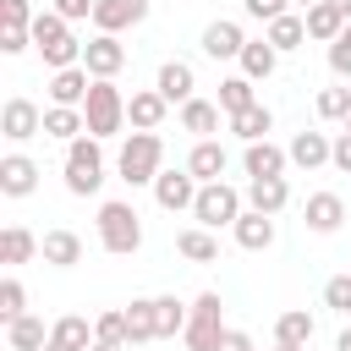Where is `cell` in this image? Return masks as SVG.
<instances>
[{
    "label": "cell",
    "instance_id": "41",
    "mask_svg": "<svg viewBox=\"0 0 351 351\" xmlns=\"http://www.w3.org/2000/svg\"><path fill=\"white\" fill-rule=\"evenodd\" d=\"M33 22H38L33 0H0V27H22V33H33Z\"/></svg>",
    "mask_w": 351,
    "mask_h": 351
},
{
    "label": "cell",
    "instance_id": "49",
    "mask_svg": "<svg viewBox=\"0 0 351 351\" xmlns=\"http://www.w3.org/2000/svg\"><path fill=\"white\" fill-rule=\"evenodd\" d=\"M335 351H351V324H346V329L335 335Z\"/></svg>",
    "mask_w": 351,
    "mask_h": 351
},
{
    "label": "cell",
    "instance_id": "38",
    "mask_svg": "<svg viewBox=\"0 0 351 351\" xmlns=\"http://www.w3.org/2000/svg\"><path fill=\"white\" fill-rule=\"evenodd\" d=\"M93 340H99V346H126V351H132L126 313H99V318H93Z\"/></svg>",
    "mask_w": 351,
    "mask_h": 351
},
{
    "label": "cell",
    "instance_id": "23",
    "mask_svg": "<svg viewBox=\"0 0 351 351\" xmlns=\"http://www.w3.org/2000/svg\"><path fill=\"white\" fill-rule=\"evenodd\" d=\"M230 230H236V247H247V252H269V247H274V214L247 208Z\"/></svg>",
    "mask_w": 351,
    "mask_h": 351
},
{
    "label": "cell",
    "instance_id": "31",
    "mask_svg": "<svg viewBox=\"0 0 351 351\" xmlns=\"http://www.w3.org/2000/svg\"><path fill=\"white\" fill-rule=\"evenodd\" d=\"M27 258H38V236L27 230V225H5L0 230V263H27Z\"/></svg>",
    "mask_w": 351,
    "mask_h": 351
},
{
    "label": "cell",
    "instance_id": "26",
    "mask_svg": "<svg viewBox=\"0 0 351 351\" xmlns=\"http://www.w3.org/2000/svg\"><path fill=\"white\" fill-rule=\"evenodd\" d=\"M346 22H351V16H346L340 5H329V0H318V5L307 11V38H318V44H335V38L346 33Z\"/></svg>",
    "mask_w": 351,
    "mask_h": 351
},
{
    "label": "cell",
    "instance_id": "28",
    "mask_svg": "<svg viewBox=\"0 0 351 351\" xmlns=\"http://www.w3.org/2000/svg\"><path fill=\"white\" fill-rule=\"evenodd\" d=\"M274 66H280V49H274L269 38H247V49H241V77L263 82V77H274Z\"/></svg>",
    "mask_w": 351,
    "mask_h": 351
},
{
    "label": "cell",
    "instance_id": "10",
    "mask_svg": "<svg viewBox=\"0 0 351 351\" xmlns=\"http://www.w3.org/2000/svg\"><path fill=\"white\" fill-rule=\"evenodd\" d=\"M302 225H307L313 236H335V230L346 225V197H340V192H313V197L302 203Z\"/></svg>",
    "mask_w": 351,
    "mask_h": 351
},
{
    "label": "cell",
    "instance_id": "47",
    "mask_svg": "<svg viewBox=\"0 0 351 351\" xmlns=\"http://www.w3.org/2000/svg\"><path fill=\"white\" fill-rule=\"evenodd\" d=\"M214 351H252V335H247V329H230V324H225V335H219V346H214Z\"/></svg>",
    "mask_w": 351,
    "mask_h": 351
},
{
    "label": "cell",
    "instance_id": "53",
    "mask_svg": "<svg viewBox=\"0 0 351 351\" xmlns=\"http://www.w3.org/2000/svg\"><path fill=\"white\" fill-rule=\"evenodd\" d=\"M274 351H307V346H274Z\"/></svg>",
    "mask_w": 351,
    "mask_h": 351
},
{
    "label": "cell",
    "instance_id": "44",
    "mask_svg": "<svg viewBox=\"0 0 351 351\" xmlns=\"http://www.w3.org/2000/svg\"><path fill=\"white\" fill-rule=\"evenodd\" d=\"M329 71H335V77H351V22H346V33L329 44Z\"/></svg>",
    "mask_w": 351,
    "mask_h": 351
},
{
    "label": "cell",
    "instance_id": "46",
    "mask_svg": "<svg viewBox=\"0 0 351 351\" xmlns=\"http://www.w3.org/2000/svg\"><path fill=\"white\" fill-rule=\"evenodd\" d=\"M33 44V33H22V27H0V55H22Z\"/></svg>",
    "mask_w": 351,
    "mask_h": 351
},
{
    "label": "cell",
    "instance_id": "52",
    "mask_svg": "<svg viewBox=\"0 0 351 351\" xmlns=\"http://www.w3.org/2000/svg\"><path fill=\"white\" fill-rule=\"evenodd\" d=\"M291 5H302V11H313V5H318V0H291Z\"/></svg>",
    "mask_w": 351,
    "mask_h": 351
},
{
    "label": "cell",
    "instance_id": "9",
    "mask_svg": "<svg viewBox=\"0 0 351 351\" xmlns=\"http://www.w3.org/2000/svg\"><path fill=\"white\" fill-rule=\"evenodd\" d=\"M154 197H159V208L165 214H192V203H197V176L181 165V170H159V181H154Z\"/></svg>",
    "mask_w": 351,
    "mask_h": 351
},
{
    "label": "cell",
    "instance_id": "14",
    "mask_svg": "<svg viewBox=\"0 0 351 351\" xmlns=\"http://www.w3.org/2000/svg\"><path fill=\"white\" fill-rule=\"evenodd\" d=\"M148 16V0H99L93 5V27L99 33H126Z\"/></svg>",
    "mask_w": 351,
    "mask_h": 351
},
{
    "label": "cell",
    "instance_id": "29",
    "mask_svg": "<svg viewBox=\"0 0 351 351\" xmlns=\"http://www.w3.org/2000/svg\"><path fill=\"white\" fill-rule=\"evenodd\" d=\"M181 132H192L197 143L214 137V132H219V104H208V99H186V104H181Z\"/></svg>",
    "mask_w": 351,
    "mask_h": 351
},
{
    "label": "cell",
    "instance_id": "32",
    "mask_svg": "<svg viewBox=\"0 0 351 351\" xmlns=\"http://www.w3.org/2000/svg\"><path fill=\"white\" fill-rule=\"evenodd\" d=\"M5 346H11V351H44V346H49V329H44V318L22 313L16 324H5Z\"/></svg>",
    "mask_w": 351,
    "mask_h": 351
},
{
    "label": "cell",
    "instance_id": "34",
    "mask_svg": "<svg viewBox=\"0 0 351 351\" xmlns=\"http://www.w3.org/2000/svg\"><path fill=\"white\" fill-rule=\"evenodd\" d=\"M313 313H302V307H291V313H280L274 318V346H307L313 340Z\"/></svg>",
    "mask_w": 351,
    "mask_h": 351
},
{
    "label": "cell",
    "instance_id": "17",
    "mask_svg": "<svg viewBox=\"0 0 351 351\" xmlns=\"http://www.w3.org/2000/svg\"><path fill=\"white\" fill-rule=\"evenodd\" d=\"M44 351H93V324L82 313H66L49 324V346Z\"/></svg>",
    "mask_w": 351,
    "mask_h": 351
},
{
    "label": "cell",
    "instance_id": "22",
    "mask_svg": "<svg viewBox=\"0 0 351 351\" xmlns=\"http://www.w3.org/2000/svg\"><path fill=\"white\" fill-rule=\"evenodd\" d=\"M33 186H38V165L27 154H5L0 159V192L5 197H27Z\"/></svg>",
    "mask_w": 351,
    "mask_h": 351
},
{
    "label": "cell",
    "instance_id": "24",
    "mask_svg": "<svg viewBox=\"0 0 351 351\" xmlns=\"http://www.w3.org/2000/svg\"><path fill=\"white\" fill-rule=\"evenodd\" d=\"M285 203H291V181H285V176L247 181V208H258V214H280Z\"/></svg>",
    "mask_w": 351,
    "mask_h": 351
},
{
    "label": "cell",
    "instance_id": "13",
    "mask_svg": "<svg viewBox=\"0 0 351 351\" xmlns=\"http://www.w3.org/2000/svg\"><path fill=\"white\" fill-rule=\"evenodd\" d=\"M38 258H44L49 269H77V263H82V236L66 230V225H60V230H44V236H38Z\"/></svg>",
    "mask_w": 351,
    "mask_h": 351
},
{
    "label": "cell",
    "instance_id": "6",
    "mask_svg": "<svg viewBox=\"0 0 351 351\" xmlns=\"http://www.w3.org/2000/svg\"><path fill=\"white\" fill-rule=\"evenodd\" d=\"M82 121H88V137H115L126 126V93L115 82H93L88 88V104H82Z\"/></svg>",
    "mask_w": 351,
    "mask_h": 351
},
{
    "label": "cell",
    "instance_id": "25",
    "mask_svg": "<svg viewBox=\"0 0 351 351\" xmlns=\"http://www.w3.org/2000/svg\"><path fill=\"white\" fill-rule=\"evenodd\" d=\"M176 252H181L186 263H219V236L203 230V225H186V230L176 236Z\"/></svg>",
    "mask_w": 351,
    "mask_h": 351
},
{
    "label": "cell",
    "instance_id": "36",
    "mask_svg": "<svg viewBox=\"0 0 351 351\" xmlns=\"http://www.w3.org/2000/svg\"><path fill=\"white\" fill-rule=\"evenodd\" d=\"M252 104H258L252 77H225V82H219V110H225V115H241V110H252Z\"/></svg>",
    "mask_w": 351,
    "mask_h": 351
},
{
    "label": "cell",
    "instance_id": "4",
    "mask_svg": "<svg viewBox=\"0 0 351 351\" xmlns=\"http://www.w3.org/2000/svg\"><path fill=\"white\" fill-rule=\"evenodd\" d=\"M99 186H104V148H99V137L66 143V192L71 197H93Z\"/></svg>",
    "mask_w": 351,
    "mask_h": 351
},
{
    "label": "cell",
    "instance_id": "12",
    "mask_svg": "<svg viewBox=\"0 0 351 351\" xmlns=\"http://www.w3.org/2000/svg\"><path fill=\"white\" fill-rule=\"evenodd\" d=\"M165 115H170V99H165L159 88H143V93L126 99V121H132V132H159Z\"/></svg>",
    "mask_w": 351,
    "mask_h": 351
},
{
    "label": "cell",
    "instance_id": "15",
    "mask_svg": "<svg viewBox=\"0 0 351 351\" xmlns=\"http://www.w3.org/2000/svg\"><path fill=\"white\" fill-rule=\"evenodd\" d=\"M241 49H247V38H241V27L230 16H219V22L203 27V55L208 60H241Z\"/></svg>",
    "mask_w": 351,
    "mask_h": 351
},
{
    "label": "cell",
    "instance_id": "40",
    "mask_svg": "<svg viewBox=\"0 0 351 351\" xmlns=\"http://www.w3.org/2000/svg\"><path fill=\"white\" fill-rule=\"evenodd\" d=\"M313 104H318L324 121H346V115H351V88H318Z\"/></svg>",
    "mask_w": 351,
    "mask_h": 351
},
{
    "label": "cell",
    "instance_id": "1",
    "mask_svg": "<svg viewBox=\"0 0 351 351\" xmlns=\"http://www.w3.org/2000/svg\"><path fill=\"white\" fill-rule=\"evenodd\" d=\"M159 170H165V143H159V132H126V143H121V154H115V176H121L126 186H154Z\"/></svg>",
    "mask_w": 351,
    "mask_h": 351
},
{
    "label": "cell",
    "instance_id": "33",
    "mask_svg": "<svg viewBox=\"0 0 351 351\" xmlns=\"http://www.w3.org/2000/svg\"><path fill=\"white\" fill-rule=\"evenodd\" d=\"M263 38H269L280 55H285V49H302V44H307V16L285 11V16H274V22H269V33H263Z\"/></svg>",
    "mask_w": 351,
    "mask_h": 351
},
{
    "label": "cell",
    "instance_id": "37",
    "mask_svg": "<svg viewBox=\"0 0 351 351\" xmlns=\"http://www.w3.org/2000/svg\"><path fill=\"white\" fill-rule=\"evenodd\" d=\"M154 313H159V340L186 335V318H192V307H186V302H176V296H154Z\"/></svg>",
    "mask_w": 351,
    "mask_h": 351
},
{
    "label": "cell",
    "instance_id": "54",
    "mask_svg": "<svg viewBox=\"0 0 351 351\" xmlns=\"http://www.w3.org/2000/svg\"><path fill=\"white\" fill-rule=\"evenodd\" d=\"M346 132H351V115H346Z\"/></svg>",
    "mask_w": 351,
    "mask_h": 351
},
{
    "label": "cell",
    "instance_id": "2",
    "mask_svg": "<svg viewBox=\"0 0 351 351\" xmlns=\"http://www.w3.org/2000/svg\"><path fill=\"white\" fill-rule=\"evenodd\" d=\"M33 49L44 55V66H49V71L82 66V44L71 38V22H66V16H55V11H38V22H33Z\"/></svg>",
    "mask_w": 351,
    "mask_h": 351
},
{
    "label": "cell",
    "instance_id": "43",
    "mask_svg": "<svg viewBox=\"0 0 351 351\" xmlns=\"http://www.w3.org/2000/svg\"><path fill=\"white\" fill-rule=\"evenodd\" d=\"M241 11H247L252 22H263V27H269L274 16H285V11H291V0H241Z\"/></svg>",
    "mask_w": 351,
    "mask_h": 351
},
{
    "label": "cell",
    "instance_id": "11",
    "mask_svg": "<svg viewBox=\"0 0 351 351\" xmlns=\"http://www.w3.org/2000/svg\"><path fill=\"white\" fill-rule=\"evenodd\" d=\"M0 132L11 137V143H27V137H38L44 132V110L33 104V99H5V110H0Z\"/></svg>",
    "mask_w": 351,
    "mask_h": 351
},
{
    "label": "cell",
    "instance_id": "18",
    "mask_svg": "<svg viewBox=\"0 0 351 351\" xmlns=\"http://www.w3.org/2000/svg\"><path fill=\"white\" fill-rule=\"evenodd\" d=\"M225 165H230V154H225L214 137L192 143V154H186V170L197 176V186H208V181H225Z\"/></svg>",
    "mask_w": 351,
    "mask_h": 351
},
{
    "label": "cell",
    "instance_id": "3",
    "mask_svg": "<svg viewBox=\"0 0 351 351\" xmlns=\"http://www.w3.org/2000/svg\"><path fill=\"white\" fill-rule=\"evenodd\" d=\"M99 247L115 252V258H132L143 247V219H137L132 203H121V197L99 203Z\"/></svg>",
    "mask_w": 351,
    "mask_h": 351
},
{
    "label": "cell",
    "instance_id": "42",
    "mask_svg": "<svg viewBox=\"0 0 351 351\" xmlns=\"http://www.w3.org/2000/svg\"><path fill=\"white\" fill-rule=\"evenodd\" d=\"M324 307H335V313H346V318H351V274L324 280Z\"/></svg>",
    "mask_w": 351,
    "mask_h": 351
},
{
    "label": "cell",
    "instance_id": "8",
    "mask_svg": "<svg viewBox=\"0 0 351 351\" xmlns=\"http://www.w3.org/2000/svg\"><path fill=\"white\" fill-rule=\"evenodd\" d=\"M82 66H88L93 82H115V71L126 66V44H121L115 33H93V38L82 44Z\"/></svg>",
    "mask_w": 351,
    "mask_h": 351
},
{
    "label": "cell",
    "instance_id": "51",
    "mask_svg": "<svg viewBox=\"0 0 351 351\" xmlns=\"http://www.w3.org/2000/svg\"><path fill=\"white\" fill-rule=\"evenodd\" d=\"M329 5H340V11H346V16H351V0H329Z\"/></svg>",
    "mask_w": 351,
    "mask_h": 351
},
{
    "label": "cell",
    "instance_id": "30",
    "mask_svg": "<svg viewBox=\"0 0 351 351\" xmlns=\"http://www.w3.org/2000/svg\"><path fill=\"white\" fill-rule=\"evenodd\" d=\"M44 137H60V143H77V137H88V121H82V110L49 104V110H44Z\"/></svg>",
    "mask_w": 351,
    "mask_h": 351
},
{
    "label": "cell",
    "instance_id": "39",
    "mask_svg": "<svg viewBox=\"0 0 351 351\" xmlns=\"http://www.w3.org/2000/svg\"><path fill=\"white\" fill-rule=\"evenodd\" d=\"M22 313H27V291H22V280H16V274H5V280H0V318H5V324H16Z\"/></svg>",
    "mask_w": 351,
    "mask_h": 351
},
{
    "label": "cell",
    "instance_id": "7",
    "mask_svg": "<svg viewBox=\"0 0 351 351\" xmlns=\"http://www.w3.org/2000/svg\"><path fill=\"white\" fill-rule=\"evenodd\" d=\"M219 335H225V302H219V291H203L192 302V318H186L181 340H186V351H214Z\"/></svg>",
    "mask_w": 351,
    "mask_h": 351
},
{
    "label": "cell",
    "instance_id": "48",
    "mask_svg": "<svg viewBox=\"0 0 351 351\" xmlns=\"http://www.w3.org/2000/svg\"><path fill=\"white\" fill-rule=\"evenodd\" d=\"M329 165L351 176V132H340V137H335V154H329Z\"/></svg>",
    "mask_w": 351,
    "mask_h": 351
},
{
    "label": "cell",
    "instance_id": "45",
    "mask_svg": "<svg viewBox=\"0 0 351 351\" xmlns=\"http://www.w3.org/2000/svg\"><path fill=\"white\" fill-rule=\"evenodd\" d=\"M93 5H99V0H55L49 11L66 16V22H82V16H93Z\"/></svg>",
    "mask_w": 351,
    "mask_h": 351
},
{
    "label": "cell",
    "instance_id": "20",
    "mask_svg": "<svg viewBox=\"0 0 351 351\" xmlns=\"http://www.w3.org/2000/svg\"><path fill=\"white\" fill-rule=\"evenodd\" d=\"M154 88H159L170 104L197 99V77H192V66H186V60H165V66H159V77H154Z\"/></svg>",
    "mask_w": 351,
    "mask_h": 351
},
{
    "label": "cell",
    "instance_id": "19",
    "mask_svg": "<svg viewBox=\"0 0 351 351\" xmlns=\"http://www.w3.org/2000/svg\"><path fill=\"white\" fill-rule=\"evenodd\" d=\"M285 165H291V154H285V148H274L269 137H263V143H247V154H241V170H247V181L285 176Z\"/></svg>",
    "mask_w": 351,
    "mask_h": 351
},
{
    "label": "cell",
    "instance_id": "16",
    "mask_svg": "<svg viewBox=\"0 0 351 351\" xmlns=\"http://www.w3.org/2000/svg\"><path fill=\"white\" fill-rule=\"evenodd\" d=\"M88 88H93L88 66H66V71H55V77H49V104L82 110V104H88Z\"/></svg>",
    "mask_w": 351,
    "mask_h": 351
},
{
    "label": "cell",
    "instance_id": "21",
    "mask_svg": "<svg viewBox=\"0 0 351 351\" xmlns=\"http://www.w3.org/2000/svg\"><path fill=\"white\" fill-rule=\"evenodd\" d=\"M285 154H291V165H296V170H318V165H329L335 143H329V132H296Z\"/></svg>",
    "mask_w": 351,
    "mask_h": 351
},
{
    "label": "cell",
    "instance_id": "5",
    "mask_svg": "<svg viewBox=\"0 0 351 351\" xmlns=\"http://www.w3.org/2000/svg\"><path fill=\"white\" fill-rule=\"evenodd\" d=\"M247 214V192H236L230 181H208L197 186V203H192V219L203 230H219V225H236Z\"/></svg>",
    "mask_w": 351,
    "mask_h": 351
},
{
    "label": "cell",
    "instance_id": "35",
    "mask_svg": "<svg viewBox=\"0 0 351 351\" xmlns=\"http://www.w3.org/2000/svg\"><path fill=\"white\" fill-rule=\"evenodd\" d=\"M269 126H274V110H269V104H252V110L230 115V132H236L241 143H263V137H269Z\"/></svg>",
    "mask_w": 351,
    "mask_h": 351
},
{
    "label": "cell",
    "instance_id": "27",
    "mask_svg": "<svg viewBox=\"0 0 351 351\" xmlns=\"http://www.w3.org/2000/svg\"><path fill=\"white\" fill-rule=\"evenodd\" d=\"M126 313V335H132V346H148V340H159V313H154V296H137L132 307H121Z\"/></svg>",
    "mask_w": 351,
    "mask_h": 351
},
{
    "label": "cell",
    "instance_id": "50",
    "mask_svg": "<svg viewBox=\"0 0 351 351\" xmlns=\"http://www.w3.org/2000/svg\"><path fill=\"white\" fill-rule=\"evenodd\" d=\"M93 351H126V346H99V340H93Z\"/></svg>",
    "mask_w": 351,
    "mask_h": 351
}]
</instances>
